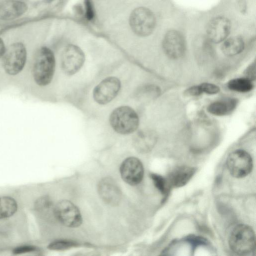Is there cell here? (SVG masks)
Listing matches in <instances>:
<instances>
[{
	"label": "cell",
	"mask_w": 256,
	"mask_h": 256,
	"mask_svg": "<svg viewBox=\"0 0 256 256\" xmlns=\"http://www.w3.org/2000/svg\"><path fill=\"white\" fill-rule=\"evenodd\" d=\"M55 217L63 224L68 227H77L82 223L80 213L77 207L70 201L63 200L54 208Z\"/></svg>",
	"instance_id": "cell-9"
},
{
	"label": "cell",
	"mask_w": 256,
	"mask_h": 256,
	"mask_svg": "<svg viewBox=\"0 0 256 256\" xmlns=\"http://www.w3.org/2000/svg\"><path fill=\"white\" fill-rule=\"evenodd\" d=\"M236 102V100L234 98L217 100L209 104L207 108V110L209 113L214 116H225L234 110Z\"/></svg>",
	"instance_id": "cell-17"
},
{
	"label": "cell",
	"mask_w": 256,
	"mask_h": 256,
	"mask_svg": "<svg viewBox=\"0 0 256 256\" xmlns=\"http://www.w3.org/2000/svg\"><path fill=\"white\" fill-rule=\"evenodd\" d=\"M56 60L53 52L49 48H40L36 52L32 68L36 83L44 86L50 84L53 78Z\"/></svg>",
	"instance_id": "cell-1"
},
{
	"label": "cell",
	"mask_w": 256,
	"mask_h": 256,
	"mask_svg": "<svg viewBox=\"0 0 256 256\" xmlns=\"http://www.w3.org/2000/svg\"><path fill=\"white\" fill-rule=\"evenodd\" d=\"M244 47L243 40L239 36H234L225 40L222 46L223 53L228 56H234L240 53Z\"/></svg>",
	"instance_id": "cell-18"
},
{
	"label": "cell",
	"mask_w": 256,
	"mask_h": 256,
	"mask_svg": "<svg viewBox=\"0 0 256 256\" xmlns=\"http://www.w3.org/2000/svg\"><path fill=\"white\" fill-rule=\"evenodd\" d=\"M195 168L182 166L174 168L166 178L170 186L180 188L186 185L195 174Z\"/></svg>",
	"instance_id": "cell-14"
},
{
	"label": "cell",
	"mask_w": 256,
	"mask_h": 256,
	"mask_svg": "<svg viewBox=\"0 0 256 256\" xmlns=\"http://www.w3.org/2000/svg\"><path fill=\"white\" fill-rule=\"evenodd\" d=\"M121 87L120 80L115 76L108 77L101 81L93 90V98L100 104L110 102L118 95Z\"/></svg>",
	"instance_id": "cell-7"
},
{
	"label": "cell",
	"mask_w": 256,
	"mask_h": 256,
	"mask_svg": "<svg viewBox=\"0 0 256 256\" xmlns=\"http://www.w3.org/2000/svg\"><path fill=\"white\" fill-rule=\"evenodd\" d=\"M244 77L252 81L256 78V66L254 63L248 66L244 72Z\"/></svg>",
	"instance_id": "cell-24"
},
{
	"label": "cell",
	"mask_w": 256,
	"mask_h": 256,
	"mask_svg": "<svg viewBox=\"0 0 256 256\" xmlns=\"http://www.w3.org/2000/svg\"><path fill=\"white\" fill-rule=\"evenodd\" d=\"M227 86L230 90L240 92H248L254 88L252 81L245 77L231 80L228 82Z\"/></svg>",
	"instance_id": "cell-20"
},
{
	"label": "cell",
	"mask_w": 256,
	"mask_h": 256,
	"mask_svg": "<svg viewBox=\"0 0 256 256\" xmlns=\"http://www.w3.org/2000/svg\"><path fill=\"white\" fill-rule=\"evenodd\" d=\"M120 172L122 178L130 185L138 184L144 176V167L141 162L137 158L130 157L122 164Z\"/></svg>",
	"instance_id": "cell-10"
},
{
	"label": "cell",
	"mask_w": 256,
	"mask_h": 256,
	"mask_svg": "<svg viewBox=\"0 0 256 256\" xmlns=\"http://www.w3.org/2000/svg\"><path fill=\"white\" fill-rule=\"evenodd\" d=\"M110 124L116 132L121 134L134 132L138 127L139 118L137 113L128 106H120L112 112Z\"/></svg>",
	"instance_id": "cell-2"
},
{
	"label": "cell",
	"mask_w": 256,
	"mask_h": 256,
	"mask_svg": "<svg viewBox=\"0 0 256 256\" xmlns=\"http://www.w3.org/2000/svg\"><path fill=\"white\" fill-rule=\"evenodd\" d=\"M229 246L232 252L239 255L252 253L256 248V236L253 229L250 226L240 224L231 232Z\"/></svg>",
	"instance_id": "cell-3"
},
{
	"label": "cell",
	"mask_w": 256,
	"mask_h": 256,
	"mask_svg": "<svg viewBox=\"0 0 256 256\" xmlns=\"http://www.w3.org/2000/svg\"><path fill=\"white\" fill-rule=\"evenodd\" d=\"M75 244L68 241H56L49 244L48 248L52 250H63L75 246Z\"/></svg>",
	"instance_id": "cell-22"
},
{
	"label": "cell",
	"mask_w": 256,
	"mask_h": 256,
	"mask_svg": "<svg viewBox=\"0 0 256 256\" xmlns=\"http://www.w3.org/2000/svg\"><path fill=\"white\" fill-rule=\"evenodd\" d=\"M36 250L37 248L35 246H25L15 248L13 251V252L15 254H20L34 252Z\"/></svg>",
	"instance_id": "cell-26"
},
{
	"label": "cell",
	"mask_w": 256,
	"mask_h": 256,
	"mask_svg": "<svg viewBox=\"0 0 256 256\" xmlns=\"http://www.w3.org/2000/svg\"><path fill=\"white\" fill-rule=\"evenodd\" d=\"M198 86L202 94H214L220 90V88L218 86L211 83L204 82Z\"/></svg>",
	"instance_id": "cell-23"
},
{
	"label": "cell",
	"mask_w": 256,
	"mask_h": 256,
	"mask_svg": "<svg viewBox=\"0 0 256 256\" xmlns=\"http://www.w3.org/2000/svg\"><path fill=\"white\" fill-rule=\"evenodd\" d=\"M186 240L192 244V246L194 247L198 245L206 244V240L204 238L194 236H188Z\"/></svg>",
	"instance_id": "cell-25"
},
{
	"label": "cell",
	"mask_w": 256,
	"mask_h": 256,
	"mask_svg": "<svg viewBox=\"0 0 256 256\" xmlns=\"http://www.w3.org/2000/svg\"><path fill=\"white\" fill-rule=\"evenodd\" d=\"M187 96H198L202 94L199 86H194L189 88L184 92Z\"/></svg>",
	"instance_id": "cell-28"
},
{
	"label": "cell",
	"mask_w": 256,
	"mask_h": 256,
	"mask_svg": "<svg viewBox=\"0 0 256 256\" xmlns=\"http://www.w3.org/2000/svg\"><path fill=\"white\" fill-rule=\"evenodd\" d=\"M162 47L166 55L172 59L182 57L185 51L186 45L183 36L178 32H168L163 40Z\"/></svg>",
	"instance_id": "cell-11"
},
{
	"label": "cell",
	"mask_w": 256,
	"mask_h": 256,
	"mask_svg": "<svg viewBox=\"0 0 256 256\" xmlns=\"http://www.w3.org/2000/svg\"><path fill=\"white\" fill-rule=\"evenodd\" d=\"M2 66L4 71L9 75L14 76L24 68L26 60V50L21 42L10 45L4 54Z\"/></svg>",
	"instance_id": "cell-4"
},
{
	"label": "cell",
	"mask_w": 256,
	"mask_h": 256,
	"mask_svg": "<svg viewBox=\"0 0 256 256\" xmlns=\"http://www.w3.org/2000/svg\"><path fill=\"white\" fill-rule=\"evenodd\" d=\"M85 61L82 50L78 46L70 44L64 50L61 58V67L66 75L72 76L78 72Z\"/></svg>",
	"instance_id": "cell-8"
},
{
	"label": "cell",
	"mask_w": 256,
	"mask_h": 256,
	"mask_svg": "<svg viewBox=\"0 0 256 256\" xmlns=\"http://www.w3.org/2000/svg\"><path fill=\"white\" fill-rule=\"evenodd\" d=\"M27 10L26 5L16 0H4L0 2V19L12 20L22 15Z\"/></svg>",
	"instance_id": "cell-15"
},
{
	"label": "cell",
	"mask_w": 256,
	"mask_h": 256,
	"mask_svg": "<svg viewBox=\"0 0 256 256\" xmlns=\"http://www.w3.org/2000/svg\"><path fill=\"white\" fill-rule=\"evenodd\" d=\"M226 165L232 176L242 178L251 172L253 167L252 159L246 150H237L228 156Z\"/></svg>",
	"instance_id": "cell-6"
},
{
	"label": "cell",
	"mask_w": 256,
	"mask_h": 256,
	"mask_svg": "<svg viewBox=\"0 0 256 256\" xmlns=\"http://www.w3.org/2000/svg\"><path fill=\"white\" fill-rule=\"evenodd\" d=\"M98 191L102 199L111 206L118 204L121 197L120 191L113 180L106 178L100 180Z\"/></svg>",
	"instance_id": "cell-13"
},
{
	"label": "cell",
	"mask_w": 256,
	"mask_h": 256,
	"mask_svg": "<svg viewBox=\"0 0 256 256\" xmlns=\"http://www.w3.org/2000/svg\"><path fill=\"white\" fill-rule=\"evenodd\" d=\"M156 134L150 130H142L134 138V144L136 148L141 152L150 150L156 142Z\"/></svg>",
	"instance_id": "cell-16"
},
{
	"label": "cell",
	"mask_w": 256,
	"mask_h": 256,
	"mask_svg": "<svg viewBox=\"0 0 256 256\" xmlns=\"http://www.w3.org/2000/svg\"><path fill=\"white\" fill-rule=\"evenodd\" d=\"M130 24L135 34L139 36H146L150 34L154 30L156 18L150 10L140 7L131 13Z\"/></svg>",
	"instance_id": "cell-5"
},
{
	"label": "cell",
	"mask_w": 256,
	"mask_h": 256,
	"mask_svg": "<svg viewBox=\"0 0 256 256\" xmlns=\"http://www.w3.org/2000/svg\"><path fill=\"white\" fill-rule=\"evenodd\" d=\"M16 202L10 196L0 197V219L12 216L16 211Z\"/></svg>",
	"instance_id": "cell-19"
},
{
	"label": "cell",
	"mask_w": 256,
	"mask_h": 256,
	"mask_svg": "<svg viewBox=\"0 0 256 256\" xmlns=\"http://www.w3.org/2000/svg\"><path fill=\"white\" fill-rule=\"evenodd\" d=\"M150 177L157 189L162 194L166 196L170 187L166 178V179L162 176L155 174H152Z\"/></svg>",
	"instance_id": "cell-21"
},
{
	"label": "cell",
	"mask_w": 256,
	"mask_h": 256,
	"mask_svg": "<svg viewBox=\"0 0 256 256\" xmlns=\"http://www.w3.org/2000/svg\"><path fill=\"white\" fill-rule=\"evenodd\" d=\"M6 51L4 44L2 40L0 38V58L2 56Z\"/></svg>",
	"instance_id": "cell-29"
},
{
	"label": "cell",
	"mask_w": 256,
	"mask_h": 256,
	"mask_svg": "<svg viewBox=\"0 0 256 256\" xmlns=\"http://www.w3.org/2000/svg\"><path fill=\"white\" fill-rule=\"evenodd\" d=\"M230 30L229 20L223 16H218L212 19L208 24L206 34L211 42L218 43L227 38Z\"/></svg>",
	"instance_id": "cell-12"
},
{
	"label": "cell",
	"mask_w": 256,
	"mask_h": 256,
	"mask_svg": "<svg viewBox=\"0 0 256 256\" xmlns=\"http://www.w3.org/2000/svg\"><path fill=\"white\" fill-rule=\"evenodd\" d=\"M86 17L88 20H91L94 16V12L90 0H85Z\"/></svg>",
	"instance_id": "cell-27"
}]
</instances>
